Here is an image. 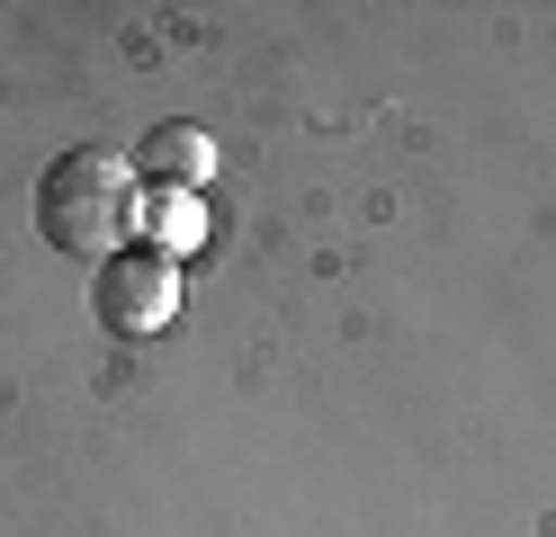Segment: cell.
<instances>
[{"mask_svg":"<svg viewBox=\"0 0 556 537\" xmlns=\"http://www.w3.org/2000/svg\"><path fill=\"white\" fill-rule=\"evenodd\" d=\"M135 225H144V179H135L126 153L109 143H81V153H63L37 189V233L54 251H73V260H117L135 251Z\"/></svg>","mask_w":556,"mask_h":537,"instance_id":"cell-1","label":"cell"},{"mask_svg":"<svg viewBox=\"0 0 556 537\" xmlns=\"http://www.w3.org/2000/svg\"><path fill=\"white\" fill-rule=\"evenodd\" d=\"M99 322L109 332H162L170 305H180V269H170V251H117V260H99Z\"/></svg>","mask_w":556,"mask_h":537,"instance_id":"cell-2","label":"cell"},{"mask_svg":"<svg viewBox=\"0 0 556 537\" xmlns=\"http://www.w3.org/2000/svg\"><path fill=\"white\" fill-rule=\"evenodd\" d=\"M206 170H216V135L206 126H153L144 153H135V179H153V189H206Z\"/></svg>","mask_w":556,"mask_h":537,"instance_id":"cell-3","label":"cell"}]
</instances>
